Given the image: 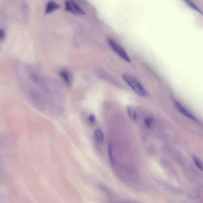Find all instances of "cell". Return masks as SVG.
<instances>
[{
  "mask_svg": "<svg viewBox=\"0 0 203 203\" xmlns=\"http://www.w3.org/2000/svg\"><path fill=\"white\" fill-rule=\"evenodd\" d=\"M123 78L137 95L144 97L148 96L147 91L144 89L140 82L133 76L129 74L125 73L123 75Z\"/></svg>",
  "mask_w": 203,
  "mask_h": 203,
  "instance_id": "6da1fadb",
  "label": "cell"
},
{
  "mask_svg": "<svg viewBox=\"0 0 203 203\" xmlns=\"http://www.w3.org/2000/svg\"><path fill=\"white\" fill-rule=\"evenodd\" d=\"M107 42L111 48L119 57L128 63H131V58L122 46H121L115 40L111 38L108 39Z\"/></svg>",
  "mask_w": 203,
  "mask_h": 203,
  "instance_id": "7a4b0ae2",
  "label": "cell"
},
{
  "mask_svg": "<svg viewBox=\"0 0 203 203\" xmlns=\"http://www.w3.org/2000/svg\"><path fill=\"white\" fill-rule=\"evenodd\" d=\"M65 10L76 15H84L85 13L77 4L72 1H67L65 3Z\"/></svg>",
  "mask_w": 203,
  "mask_h": 203,
  "instance_id": "3957f363",
  "label": "cell"
},
{
  "mask_svg": "<svg viewBox=\"0 0 203 203\" xmlns=\"http://www.w3.org/2000/svg\"><path fill=\"white\" fill-rule=\"evenodd\" d=\"M174 107L181 114L185 116L189 119L195 121H196L198 122L199 121L196 118L193 114H192L185 107H184L183 105L178 101H175L174 104Z\"/></svg>",
  "mask_w": 203,
  "mask_h": 203,
  "instance_id": "277c9868",
  "label": "cell"
},
{
  "mask_svg": "<svg viewBox=\"0 0 203 203\" xmlns=\"http://www.w3.org/2000/svg\"><path fill=\"white\" fill-rule=\"evenodd\" d=\"M60 6L56 2L52 1H49L46 5L45 13L49 14L60 8Z\"/></svg>",
  "mask_w": 203,
  "mask_h": 203,
  "instance_id": "5b68a950",
  "label": "cell"
},
{
  "mask_svg": "<svg viewBox=\"0 0 203 203\" xmlns=\"http://www.w3.org/2000/svg\"><path fill=\"white\" fill-rule=\"evenodd\" d=\"M59 74L61 77L63 79L64 82L68 85H70L71 83V77H70L69 73L65 70H62L60 71Z\"/></svg>",
  "mask_w": 203,
  "mask_h": 203,
  "instance_id": "8992f818",
  "label": "cell"
},
{
  "mask_svg": "<svg viewBox=\"0 0 203 203\" xmlns=\"http://www.w3.org/2000/svg\"><path fill=\"white\" fill-rule=\"evenodd\" d=\"M95 137L96 141L99 143H102L104 139V134L102 131L100 129L96 130L95 132Z\"/></svg>",
  "mask_w": 203,
  "mask_h": 203,
  "instance_id": "52a82bcc",
  "label": "cell"
},
{
  "mask_svg": "<svg viewBox=\"0 0 203 203\" xmlns=\"http://www.w3.org/2000/svg\"><path fill=\"white\" fill-rule=\"evenodd\" d=\"M127 113L129 116L132 120L135 121L136 120L137 118V114L135 111L131 107H128L127 109Z\"/></svg>",
  "mask_w": 203,
  "mask_h": 203,
  "instance_id": "ba28073f",
  "label": "cell"
},
{
  "mask_svg": "<svg viewBox=\"0 0 203 203\" xmlns=\"http://www.w3.org/2000/svg\"><path fill=\"white\" fill-rule=\"evenodd\" d=\"M193 160L196 165L199 168L200 170L203 171V164L202 162H201V160L199 158L196 156H194L193 157Z\"/></svg>",
  "mask_w": 203,
  "mask_h": 203,
  "instance_id": "9c48e42d",
  "label": "cell"
},
{
  "mask_svg": "<svg viewBox=\"0 0 203 203\" xmlns=\"http://www.w3.org/2000/svg\"><path fill=\"white\" fill-rule=\"evenodd\" d=\"M185 2H186V3H187L188 6H189L191 8H193V9H194V10H195L196 11L198 12V13H200V14H201L203 15V13H202V12L199 9V8H198V7H197V6L194 3H193L192 1H185Z\"/></svg>",
  "mask_w": 203,
  "mask_h": 203,
  "instance_id": "30bf717a",
  "label": "cell"
},
{
  "mask_svg": "<svg viewBox=\"0 0 203 203\" xmlns=\"http://www.w3.org/2000/svg\"><path fill=\"white\" fill-rule=\"evenodd\" d=\"M153 121V118H151V117H149V118H146L145 120H144V123H145V125L147 127H150L151 126L152 124Z\"/></svg>",
  "mask_w": 203,
  "mask_h": 203,
  "instance_id": "8fae6325",
  "label": "cell"
},
{
  "mask_svg": "<svg viewBox=\"0 0 203 203\" xmlns=\"http://www.w3.org/2000/svg\"><path fill=\"white\" fill-rule=\"evenodd\" d=\"M112 145L111 144H109V157H110V159L111 162L112 163H113L114 161H113V156H112Z\"/></svg>",
  "mask_w": 203,
  "mask_h": 203,
  "instance_id": "7c38bea8",
  "label": "cell"
},
{
  "mask_svg": "<svg viewBox=\"0 0 203 203\" xmlns=\"http://www.w3.org/2000/svg\"><path fill=\"white\" fill-rule=\"evenodd\" d=\"M89 120L90 122L92 123V124H94L95 122V121H96V118L95 116V115L93 114H90L89 116Z\"/></svg>",
  "mask_w": 203,
  "mask_h": 203,
  "instance_id": "4fadbf2b",
  "label": "cell"
},
{
  "mask_svg": "<svg viewBox=\"0 0 203 203\" xmlns=\"http://www.w3.org/2000/svg\"><path fill=\"white\" fill-rule=\"evenodd\" d=\"M5 37V33L3 29H1L0 31V38L1 40H4Z\"/></svg>",
  "mask_w": 203,
  "mask_h": 203,
  "instance_id": "5bb4252c",
  "label": "cell"
},
{
  "mask_svg": "<svg viewBox=\"0 0 203 203\" xmlns=\"http://www.w3.org/2000/svg\"><path fill=\"white\" fill-rule=\"evenodd\" d=\"M112 203H131V202H113Z\"/></svg>",
  "mask_w": 203,
  "mask_h": 203,
  "instance_id": "9a60e30c",
  "label": "cell"
},
{
  "mask_svg": "<svg viewBox=\"0 0 203 203\" xmlns=\"http://www.w3.org/2000/svg\"><path fill=\"white\" fill-rule=\"evenodd\" d=\"M107 190L106 189V190H105V191L106 192V191H107ZM107 193H108V192H107Z\"/></svg>",
  "mask_w": 203,
  "mask_h": 203,
  "instance_id": "2e32d148",
  "label": "cell"
}]
</instances>
